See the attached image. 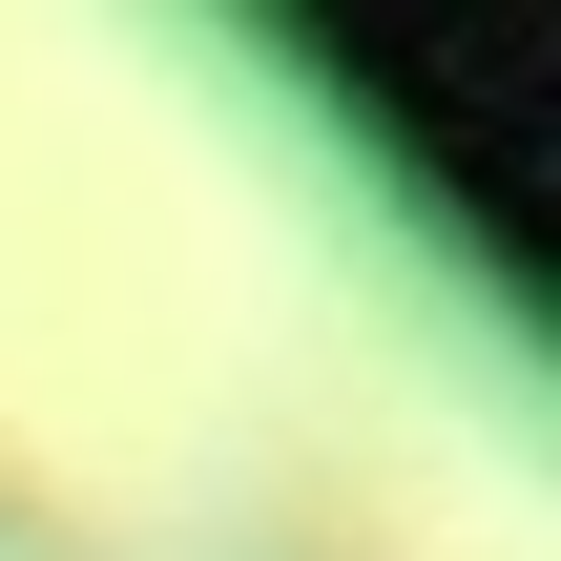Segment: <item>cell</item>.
<instances>
[{
    "mask_svg": "<svg viewBox=\"0 0 561 561\" xmlns=\"http://www.w3.org/2000/svg\"><path fill=\"white\" fill-rule=\"evenodd\" d=\"M271 42H291V83L354 104V146L458 250H500V291L541 271V104H561L541 21H271Z\"/></svg>",
    "mask_w": 561,
    "mask_h": 561,
    "instance_id": "6da1fadb",
    "label": "cell"
}]
</instances>
